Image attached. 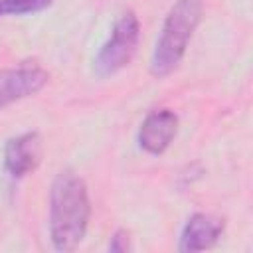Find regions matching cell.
<instances>
[{"label": "cell", "instance_id": "9", "mask_svg": "<svg viewBox=\"0 0 253 253\" xmlns=\"http://www.w3.org/2000/svg\"><path fill=\"white\" fill-rule=\"evenodd\" d=\"M130 249V243H128V233L125 229H119L113 237H111V243H109V251H117V253H123V251H128Z\"/></svg>", "mask_w": 253, "mask_h": 253}, {"label": "cell", "instance_id": "2", "mask_svg": "<svg viewBox=\"0 0 253 253\" xmlns=\"http://www.w3.org/2000/svg\"><path fill=\"white\" fill-rule=\"evenodd\" d=\"M200 18H202L200 0H178L170 8L150 59V71L156 77H164L172 69H176V65L186 53L194 30L200 24Z\"/></svg>", "mask_w": 253, "mask_h": 253}, {"label": "cell", "instance_id": "7", "mask_svg": "<svg viewBox=\"0 0 253 253\" xmlns=\"http://www.w3.org/2000/svg\"><path fill=\"white\" fill-rule=\"evenodd\" d=\"M223 231V219L210 213H194L180 235V251H204L210 249Z\"/></svg>", "mask_w": 253, "mask_h": 253}, {"label": "cell", "instance_id": "6", "mask_svg": "<svg viewBox=\"0 0 253 253\" xmlns=\"http://www.w3.org/2000/svg\"><path fill=\"white\" fill-rule=\"evenodd\" d=\"M42 156V142L38 132H24L6 142L4 168L12 178H24L30 174Z\"/></svg>", "mask_w": 253, "mask_h": 253}, {"label": "cell", "instance_id": "5", "mask_svg": "<svg viewBox=\"0 0 253 253\" xmlns=\"http://www.w3.org/2000/svg\"><path fill=\"white\" fill-rule=\"evenodd\" d=\"M178 130V117L170 109H156L146 115L138 130V144L148 154H162Z\"/></svg>", "mask_w": 253, "mask_h": 253}, {"label": "cell", "instance_id": "1", "mask_svg": "<svg viewBox=\"0 0 253 253\" xmlns=\"http://www.w3.org/2000/svg\"><path fill=\"white\" fill-rule=\"evenodd\" d=\"M91 215L85 182L73 172H61L49 192V235L57 251L75 249L87 231Z\"/></svg>", "mask_w": 253, "mask_h": 253}, {"label": "cell", "instance_id": "3", "mask_svg": "<svg viewBox=\"0 0 253 253\" xmlns=\"http://www.w3.org/2000/svg\"><path fill=\"white\" fill-rule=\"evenodd\" d=\"M140 36L138 18L134 12H125L113 26L109 40L101 45L95 57V71L99 75H113L123 69L134 55Z\"/></svg>", "mask_w": 253, "mask_h": 253}, {"label": "cell", "instance_id": "8", "mask_svg": "<svg viewBox=\"0 0 253 253\" xmlns=\"http://www.w3.org/2000/svg\"><path fill=\"white\" fill-rule=\"evenodd\" d=\"M51 0H0V18L4 16H24L45 10Z\"/></svg>", "mask_w": 253, "mask_h": 253}, {"label": "cell", "instance_id": "4", "mask_svg": "<svg viewBox=\"0 0 253 253\" xmlns=\"http://www.w3.org/2000/svg\"><path fill=\"white\" fill-rule=\"evenodd\" d=\"M47 79L49 73L36 63L0 69V109L38 93L47 83Z\"/></svg>", "mask_w": 253, "mask_h": 253}]
</instances>
